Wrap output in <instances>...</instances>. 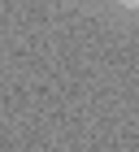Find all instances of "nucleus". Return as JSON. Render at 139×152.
I'll return each mask as SVG.
<instances>
[{"mask_svg":"<svg viewBox=\"0 0 139 152\" xmlns=\"http://www.w3.org/2000/svg\"><path fill=\"white\" fill-rule=\"evenodd\" d=\"M117 4H122V9H130V13L139 9V0H117Z\"/></svg>","mask_w":139,"mask_h":152,"instance_id":"obj_1","label":"nucleus"}]
</instances>
